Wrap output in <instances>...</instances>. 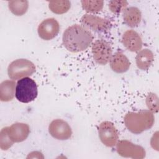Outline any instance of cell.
Here are the masks:
<instances>
[{
  "instance_id": "cell-19",
  "label": "cell",
  "mask_w": 159,
  "mask_h": 159,
  "mask_svg": "<svg viewBox=\"0 0 159 159\" xmlns=\"http://www.w3.org/2000/svg\"><path fill=\"white\" fill-rule=\"evenodd\" d=\"M83 9L88 13H97L101 11L104 6L103 1H81Z\"/></svg>"
},
{
  "instance_id": "cell-9",
  "label": "cell",
  "mask_w": 159,
  "mask_h": 159,
  "mask_svg": "<svg viewBox=\"0 0 159 159\" xmlns=\"http://www.w3.org/2000/svg\"><path fill=\"white\" fill-rule=\"evenodd\" d=\"M50 134L55 139L65 140L70 139L72 130L70 125L62 119H55L51 122L48 127Z\"/></svg>"
},
{
  "instance_id": "cell-15",
  "label": "cell",
  "mask_w": 159,
  "mask_h": 159,
  "mask_svg": "<svg viewBox=\"0 0 159 159\" xmlns=\"http://www.w3.org/2000/svg\"><path fill=\"white\" fill-rule=\"evenodd\" d=\"M154 60V56L153 52L148 49H142L138 52L135 57V61L137 66L142 70L148 69L152 65Z\"/></svg>"
},
{
  "instance_id": "cell-16",
  "label": "cell",
  "mask_w": 159,
  "mask_h": 159,
  "mask_svg": "<svg viewBox=\"0 0 159 159\" xmlns=\"http://www.w3.org/2000/svg\"><path fill=\"white\" fill-rule=\"evenodd\" d=\"M16 83L12 80H5L0 84V100L9 102L14 97Z\"/></svg>"
},
{
  "instance_id": "cell-11",
  "label": "cell",
  "mask_w": 159,
  "mask_h": 159,
  "mask_svg": "<svg viewBox=\"0 0 159 159\" xmlns=\"http://www.w3.org/2000/svg\"><path fill=\"white\" fill-rule=\"evenodd\" d=\"M122 43L127 50L132 52H138L142 47L140 36L134 30H127L123 34Z\"/></svg>"
},
{
  "instance_id": "cell-1",
  "label": "cell",
  "mask_w": 159,
  "mask_h": 159,
  "mask_svg": "<svg viewBox=\"0 0 159 159\" xmlns=\"http://www.w3.org/2000/svg\"><path fill=\"white\" fill-rule=\"evenodd\" d=\"M93 40V36L91 32L78 24L68 27L62 37L64 47L72 53L85 50L91 44Z\"/></svg>"
},
{
  "instance_id": "cell-17",
  "label": "cell",
  "mask_w": 159,
  "mask_h": 159,
  "mask_svg": "<svg viewBox=\"0 0 159 159\" xmlns=\"http://www.w3.org/2000/svg\"><path fill=\"white\" fill-rule=\"evenodd\" d=\"M8 7L13 14L17 16H21L27 11L29 2L21 0L10 1L8 2Z\"/></svg>"
},
{
  "instance_id": "cell-2",
  "label": "cell",
  "mask_w": 159,
  "mask_h": 159,
  "mask_svg": "<svg viewBox=\"0 0 159 159\" xmlns=\"http://www.w3.org/2000/svg\"><path fill=\"white\" fill-rule=\"evenodd\" d=\"M124 124L132 133L139 134L152 128L154 124L153 113L149 110L129 112L124 117Z\"/></svg>"
},
{
  "instance_id": "cell-20",
  "label": "cell",
  "mask_w": 159,
  "mask_h": 159,
  "mask_svg": "<svg viewBox=\"0 0 159 159\" xmlns=\"http://www.w3.org/2000/svg\"><path fill=\"white\" fill-rule=\"evenodd\" d=\"M14 142L12 141L8 134L7 127L2 128L0 132V148L2 150H7L10 148L13 145Z\"/></svg>"
},
{
  "instance_id": "cell-7",
  "label": "cell",
  "mask_w": 159,
  "mask_h": 159,
  "mask_svg": "<svg viewBox=\"0 0 159 159\" xmlns=\"http://www.w3.org/2000/svg\"><path fill=\"white\" fill-rule=\"evenodd\" d=\"M98 134L101 142L104 145L112 147L116 145L119 139V133L112 122H102L98 129Z\"/></svg>"
},
{
  "instance_id": "cell-18",
  "label": "cell",
  "mask_w": 159,
  "mask_h": 159,
  "mask_svg": "<svg viewBox=\"0 0 159 159\" xmlns=\"http://www.w3.org/2000/svg\"><path fill=\"white\" fill-rule=\"evenodd\" d=\"M71 6L69 1H52L48 4L49 9L55 14H62L68 11Z\"/></svg>"
},
{
  "instance_id": "cell-12",
  "label": "cell",
  "mask_w": 159,
  "mask_h": 159,
  "mask_svg": "<svg viewBox=\"0 0 159 159\" xmlns=\"http://www.w3.org/2000/svg\"><path fill=\"white\" fill-rule=\"evenodd\" d=\"M9 137L14 143L24 141L30 134V127L25 123L17 122L7 127Z\"/></svg>"
},
{
  "instance_id": "cell-5",
  "label": "cell",
  "mask_w": 159,
  "mask_h": 159,
  "mask_svg": "<svg viewBox=\"0 0 159 159\" xmlns=\"http://www.w3.org/2000/svg\"><path fill=\"white\" fill-rule=\"evenodd\" d=\"M116 150L120 156L134 159H142L146 154L145 149L142 146L134 144L127 140H122L117 142Z\"/></svg>"
},
{
  "instance_id": "cell-14",
  "label": "cell",
  "mask_w": 159,
  "mask_h": 159,
  "mask_svg": "<svg viewBox=\"0 0 159 159\" xmlns=\"http://www.w3.org/2000/svg\"><path fill=\"white\" fill-rule=\"evenodd\" d=\"M122 16L124 23L130 27L137 26L140 24L142 19L141 12L136 7H126L123 11Z\"/></svg>"
},
{
  "instance_id": "cell-3",
  "label": "cell",
  "mask_w": 159,
  "mask_h": 159,
  "mask_svg": "<svg viewBox=\"0 0 159 159\" xmlns=\"http://www.w3.org/2000/svg\"><path fill=\"white\" fill-rule=\"evenodd\" d=\"M38 90L36 83L31 78L25 77L19 80L16 86L15 96L23 103L34 101L37 96Z\"/></svg>"
},
{
  "instance_id": "cell-13",
  "label": "cell",
  "mask_w": 159,
  "mask_h": 159,
  "mask_svg": "<svg viewBox=\"0 0 159 159\" xmlns=\"http://www.w3.org/2000/svg\"><path fill=\"white\" fill-rule=\"evenodd\" d=\"M109 61L112 70L117 73L126 72L130 65L128 58L120 52H117L112 55Z\"/></svg>"
},
{
  "instance_id": "cell-6",
  "label": "cell",
  "mask_w": 159,
  "mask_h": 159,
  "mask_svg": "<svg viewBox=\"0 0 159 159\" xmlns=\"http://www.w3.org/2000/svg\"><path fill=\"white\" fill-rule=\"evenodd\" d=\"M92 53L94 61L99 65H105L111 60L112 50L110 44L104 40H97L92 45Z\"/></svg>"
},
{
  "instance_id": "cell-21",
  "label": "cell",
  "mask_w": 159,
  "mask_h": 159,
  "mask_svg": "<svg viewBox=\"0 0 159 159\" xmlns=\"http://www.w3.org/2000/svg\"><path fill=\"white\" fill-rule=\"evenodd\" d=\"M146 104L149 109L153 113L157 112L159 109V102H158V98L157 96L151 93L148 94L146 98Z\"/></svg>"
},
{
  "instance_id": "cell-22",
  "label": "cell",
  "mask_w": 159,
  "mask_h": 159,
  "mask_svg": "<svg viewBox=\"0 0 159 159\" xmlns=\"http://www.w3.org/2000/svg\"><path fill=\"white\" fill-rule=\"evenodd\" d=\"M128 5L126 1H111L109 3V8L110 11L114 14H119L123 11Z\"/></svg>"
},
{
  "instance_id": "cell-4",
  "label": "cell",
  "mask_w": 159,
  "mask_h": 159,
  "mask_svg": "<svg viewBox=\"0 0 159 159\" xmlns=\"http://www.w3.org/2000/svg\"><path fill=\"white\" fill-rule=\"evenodd\" d=\"M35 69V65L31 61L24 58L17 59L9 65L7 74L11 80H20L32 75Z\"/></svg>"
},
{
  "instance_id": "cell-10",
  "label": "cell",
  "mask_w": 159,
  "mask_h": 159,
  "mask_svg": "<svg viewBox=\"0 0 159 159\" xmlns=\"http://www.w3.org/2000/svg\"><path fill=\"white\" fill-rule=\"evenodd\" d=\"M59 30V23L54 18H48L43 20L37 29L39 37L45 40H50L55 38L58 35Z\"/></svg>"
},
{
  "instance_id": "cell-8",
  "label": "cell",
  "mask_w": 159,
  "mask_h": 159,
  "mask_svg": "<svg viewBox=\"0 0 159 159\" xmlns=\"http://www.w3.org/2000/svg\"><path fill=\"white\" fill-rule=\"evenodd\" d=\"M81 22L87 29L96 32H105L111 27V24L108 19L89 14L82 16Z\"/></svg>"
}]
</instances>
